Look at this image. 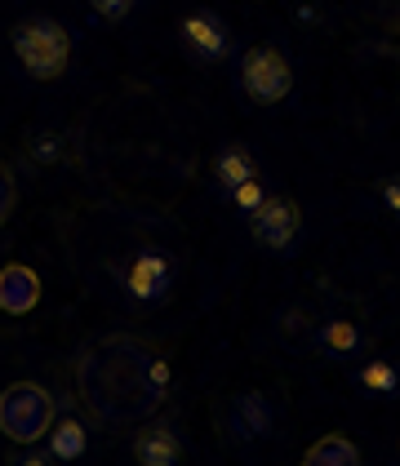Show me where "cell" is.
I'll return each mask as SVG.
<instances>
[{"instance_id":"cell-1","label":"cell","mask_w":400,"mask_h":466,"mask_svg":"<svg viewBox=\"0 0 400 466\" xmlns=\"http://www.w3.org/2000/svg\"><path fill=\"white\" fill-rule=\"evenodd\" d=\"M174 387V373L156 347L129 333L94 338L76 356V395L94 422L111 431H134L151 422Z\"/></svg>"},{"instance_id":"cell-2","label":"cell","mask_w":400,"mask_h":466,"mask_svg":"<svg viewBox=\"0 0 400 466\" xmlns=\"http://www.w3.org/2000/svg\"><path fill=\"white\" fill-rule=\"evenodd\" d=\"M54 431V395L40 382H9L0 391V435L14 444H36Z\"/></svg>"},{"instance_id":"cell-3","label":"cell","mask_w":400,"mask_h":466,"mask_svg":"<svg viewBox=\"0 0 400 466\" xmlns=\"http://www.w3.org/2000/svg\"><path fill=\"white\" fill-rule=\"evenodd\" d=\"M14 54L36 80H58L72 63V36L54 18H27L14 32Z\"/></svg>"},{"instance_id":"cell-4","label":"cell","mask_w":400,"mask_h":466,"mask_svg":"<svg viewBox=\"0 0 400 466\" xmlns=\"http://www.w3.org/2000/svg\"><path fill=\"white\" fill-rule=\"evenodd\" d=\"M241 89L254 98L258 107H276L285 103L293 89V67L290 58L272 45H254L245 58H241Z\"/></svg>"},{"instance_id":"cell-5","label":"cell","mask_w":400,"mask_h":466,"mask_svg":"<svg viewBox=\"0 0 400 466\" xmlns=\"http://www.w3.org/2000/svg\"><path fill=\"white\" fill-rule=\"evenodd\" d=\"M250 231H254V240L262 249L290 253L293 240H298V231H303V209L293 205L290 196H267L254 214H250Z\"/></svg>"},{"instance_id":"cell-6","label":"cell","mask_w":400,"mask_h":466,"mask_svg":"<svg viewBox=\"0 0 400 466\" xmlns=\"http://www.w3.org/2000/svg\"><path fill=\"white\" fill-rule=\"evenodd\" d=\"M169 280H174V262L160 249H143L125 271V289L138 302H160L169 293Z\"/></svg>"},{"instance_id":"cell-7","label":"cell","mask_w":400,"mask_h":466,"mask_svg":"<svg viewBox=\"0 0 400 466\" xmlns=\"http://www.w3.org/2000/svg\"><path fill=\"white\" fill-rule=\"evenodd\" d=\"M276 427V409H272V400L258 391H245L231 400V409H227V431L236 435V440H245V444H258V440H267Z\"/></svg>"},{"instance_id":"cell-8","label":"cell","mask_w":400,"mask_h":466,"mask_svg":"<svg viewBox=\"0 0 400 466\" xmlns=\"http://www.w3.org/2000/svg\"><path fill=\"white\" fill-rule=\"evenodd\" d=\"M134 458L138 466H179L182 462V440L169 422H143L134 435Z\"/></svg>"},{"instance_id":"cell-9","label":"cell","mask_w":400,"mask_h":466,"mask_svg":"<svg viewBox=\"0 0 400 466\" xmlns=\"http://www.w3.org/2000/svg\"><path fill=\"white\" fill-rule=\"evenodd\" d=\"M40 302V276L23 262H9L0 267V311L9 316H27Z\"/></svg>"},{"instance_id":"cell-10","label":"cell","mask_w":400,"mask_h":466,"mask_svg":"<svg viewBox=\"0 0 400 466\" xmlns=\"http://www.w3.org/2000/svg\"><path fill=\"white\" fill-rule=\"evenodd\" d=\"M182 40L200 54V58H210V63H222L227 54H231V36H227V27H222L214 14H187L179 23Z\"/></svg>"},{"instance_id":"cell-11","label":"cell","mask_w":400,"mask_h":466,"mask_svg":"<svg viewBox=\"0 0 400 466\" xmlns=\"http://www.w3.org/2000/svg\"><path fill=\"white\" fill-rule=\"evenodd\" d=\"M316 347L333 360H347L361 351V329L352 320H329V324H316Z\"/></svg>"},{"instance_id":"cell-12","label":"cell","mask_w":400,"mask_h":466,"mask_svg":"<svg viewBox=\"0 0 400 466\" xmlns=\"http://www.w3.org/2000/svg\"><path fill=\"white\" fill-rule=\"evenodd\" d=\"M307 466H361V449L347 440V435H321L312 449H307Z\"/></svg>"},{"instance_id":"cell-13","label":"cell","mask_w":400,"mask_h":466,"mask_svg":"<svg viewBox=\"0 0 400 466\" xmlns=\"http://www.w3.org/2000/svg\"><path fill=\"white\" fill-rule=\"evenodd\" d=\"M214 178L231 191V187H241V182H250L258 178V165H254V156L245 151V147H227L219 160H214Z\"/></svg>"},{"instance_id":"cell-14","label":"cell","mask_w":400,"mask_h":466,"mask_svg":"<svg viewBox=\"0 0 400 466\" xmlns=\"http://www.w3.org/2000/svg\"><path fill=\"white\" fill-rule=\"evenodd\" d=\"M49 444H54V458L58 462H76L80 453H85V427L80 422H54V431H49Z\"/></svg>"},{"instance_id":"cell-15","label":"cell","mask_w":400,"mask_h":466,"mask_svg":"<svg viewBox=\"0 0 400 466\" xmlns=\"http://www.w3.org/2000/svg\"><path fill=\"white\" fill-rule=\"evenodd\" d=\"M361 387H364V391H383V395H392V391L400 387V373L392 369V364L374 360V364H364V369H361Z\"/></svg>"},{"instance_id":"cell-16","label":"cell","mask_w":400,"mask_h":466,"mask_svg":"<svg viewBox=\"0 0 400 466\" xmlns=\"http://www.w3.org/2000/svg\"><path fill=\"white\" fill-rule=\"evenodd\" d=\"M67 138L63 134H40V138H32V147H27V156H32V165H58L67 151Z\"/></svg>"},{"instance_id":"cell-17","label":"cell","mask_w":400,"mask_h":466,"mask_svg":"<svg viewBox=\"0 0 400 466\" xmlns=\"http://www.w3.org/2000/svg\"><path fill=\"white\" fill-rule=\"evenodd\" d=\"M231 200H236L241 214H254L258 205L267 200V191H262V182L258 178H250V182H241V187H231Z\"/></svg>"},{"instance_id":"cell-18","label":"cell","mask_w":400,"mask_h":466,"mask_svg":"<svg viewBox=\"0 0 400 466\" xmlns=\"http://www.w3.org/2000/svg\"><path fill=\"white\" fill-rule=\"evenodd\" d=\"M14 205H18V182H14V169H9V165H0V227L9 222Z\"/></svg>"},{"instance_id":"cell-19","label":"cell","mask_w":400,"mask_h":466,"mask_svg":"<svg viewBox=\"0 0 400 466\" xmlns=\"http://www.w3.org/2000/svg\"><path fill=\"white\" fill-rule=\"evenodd\" d=\"M89 5H94V14L108 18V23H120V18L134 9V0H89Z\"/></svg>"},{"instance_id":"cell-20","label":"cell","mask_w":400,"mask_h":466,"mask_svg":"<svg viewBox=\"0 0 400 466\" xmlns=\"http://www.w3.org/2000/svg\"><path fill=\"white\" fill-rule=\"evenodd\" d=\"M378 196H383V205L392 209V214L400 218V174H392V178H383V187H378Z\"/></svg>"},{"instance_id":"cell-21","label":"cell","mask_w":400,"mask_h":466,"mask_svg":"<svg viewBox=\"0 0 400 466\" xmlns=\"http://www.w3.org/2000/svg\"><path fill=\"white\" fill-rule=\"evenodd\" d=\"M23 466H45V462L40 458H23Z\"/></svg>"},{"instance_id":"cell-22","label":"cell","mask_w":400,"mask_h":466,"mask_svg":"<svg viewBox=\"0 0 400 466\" xmlns=\"http://www.w3.org/2000/svg\"><path fill=\"white\" fill-rule=\"evenodd\" d=\"M298 466H307V462H298Z\"/></svg>"}]
</instances>
